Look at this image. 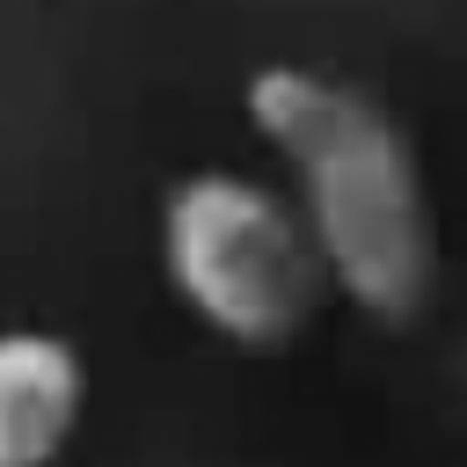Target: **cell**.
<instances>
[{"mask_svg": "<svg viewBox=\"0 0 467 467\" xmlns=\"http://www.w3.org/2000/svg\"><path fill=\"white\" fill-rule=\"evenodd\" d=\"M241 102L255 139L292 168V204L321 248L328 292L379 328H409L438 292V219L409 131L365 88L292 58L255 66Z\"/></svg>", "mask_w": 467, "mask_h": 467, "instance_id": "obj_1", "label": "cell"}, {"mask_svg": "<svg viewBox=\"0 0 467 467\" xmlns=\"http://www.w3.org/2000/svg\"><path fill=\"white\" fill-rule=\"evenodd\" d=\"M161 270L168 292L241 350H285L328 306V270L299 204L234 168H197L168 190Z\"/></svg>", "mask_w": 467, "mask_h": 467, "instance_id": "obj_2", "label": "cell"}, {"mask_svg": "<svg viewBox=\"0 0 467 467\" xmlns=\"http://www.w3.org/2000/svg\"><path fill=\"white\" fill-rule=\"evenodd\" d=\"M88 409V365L51 328H0V467H51Z\"/></svg>", "mask_w": 467, "mask_h": 467, "instance_id": "obj_3", "label": "cell"}]
</instances>
